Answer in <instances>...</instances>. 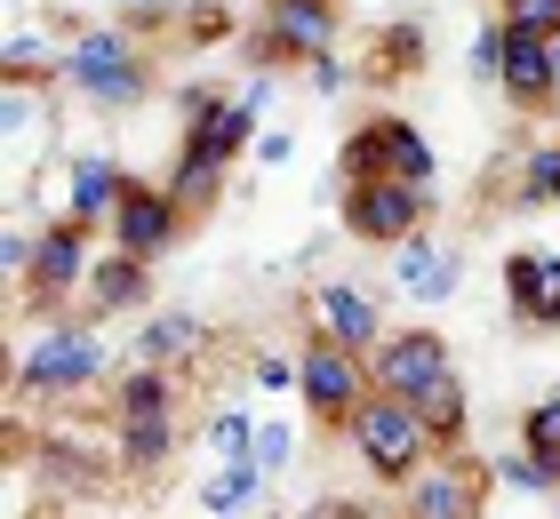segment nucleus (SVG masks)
<instances>
[{"instance_id": "obj_36", "label": "nucleus", "mask_w": 560, "mask_h": 519, "mask_svg": "<svg viewBox=\"0 0 560 519\" xmlns=\"http://www.w3.org/2000/svg\"><path fill=\"white\" fill-rule=\"evenodd\" d=\"M289 152H296V137H289V128H265V137H257V161H265V168H280Z\"/></svg>"}, {"instance_id": "obj_26", "label": "nucleus", "mask_w": 560, "mask_h": 519, "mask_svg": "<svg viewBox=\"0 0 560 519\" xmlns=\"http://www.w3.org/2000/svg\"><path fill=\"white\" fill-rule=\"evenodd\" d=\"M417 64H424V24L393 16L385 33L369 40V81H400V72H417Z\"/></svg>"}, {"instance_id": "obj_5", "label": "nucleus", "mask_w": 560, "mask_h": 519, "mask_svg": "<svg viewBox=\"0 0 560 519\" xmlns=\"http://www.w3.org/2000/svg\"><path fill=\"white\" fill-rule=\"evenodd\" d=\"M345 439H352V456L369 463V480H385V487H409L424 463H432V439L417 424V408L393 400V392H369L361 415L345 424Z\"/></svg>"}, {"instance_id": "obj_12", "label": "nucleus", "mask_w": 560, "mask_h": 519, "mask_svg": "<svg viewBox=\"0 0 560 519\" xmlns=\"http://www.w3.org/2000/svg\"><path fill=\"white\" fill-rule=\"evenodd\" d=\"M304 311H313V335H328V344L361 352L376 359V344H385V304H376L369 288H352V280H313V296H304Z\"/></svg>"}, {"instance_id": "obj_2", "label": "nucleus", "mask_w": 560, "mask_h": 519, "mask_svg": "<svg viewBox=\"0 0 560 519\" xmlns=\"http://www.w3.org/2000/svg\"><path fill=\"white\" fill-rule=\"evenodd\" d=\"M57 89H72L81 104H96V113H129V104H144V89H152L144 33H137V24H81V33L65 40Z\"/></svg>"}, {"instance_id": "obj_35", "label": "nucleus", "mask_w": 560, "mask_h": 519, "mask_svg": "<svg viewBox=\"0 0 560 519\" xmlns=\"http://www.w3.org/2000/svg\"><path fill=\"white\" fill-rule=\"evenodd\" d=\"M304 81H313L320 96H337V89H345V64H337V57H313V64H304Z\"/></svg>"}, {"instance_id": "obj_34", "label": "nucleus", "mask_w": 560, "mask_h": 519, "mask_svg": "<svg viewBox=\"0 0 560 519\" xmlns=\"http://www.w3.org/2000/svg\"><path fill=\"white\" fill-rule=\"evenodd\" d=\"M257 384H265V392H289V384H296V359L265 352V359H257Z\"/></svg>"}, {"instance_id": "obj_22", "label": "nucleus", "mask_w": 560, "mask_h": 519, "mask_svg": "<svg viewBox=\"0 0 560 519\" xmlns=\"http://www.w3.org/2000/svg\"><path fill=\"white\" fill-rule=\"evenodd\" d=\"M513 208L521 216H537V208H560V137H537V144H521V161H513Z\"/></svg>"}, {"instance_id": "obj_18", "label": "nucleus", "mask_w": 560, "mask_h": 519, "mask_svg": "<svg viewBox=\"0 0 560 519\" xmlns=\"http://www.w3.org/2000/svg\"><path fill=\"white\" fill-rule=\"evenodd\" d=\"M144 296H152V264L105 248V256H96V272H89V288H81V311H89V320H113V311H137Z\"/></svg>"}, {"instance_id": "obj_16", "label": "nucleus", "mask_w": 560, "mask_h": 519, "mask_svg": "<svg viewBox=\"0 0 560 519\" xmlns=\"http://www.w3.org/2000/svg\"><path fill=\"white\" fill-rule=\"evenodd\" d=\"M504 304H513L521 328H560V256L513 248L504 256Z\"/></svg>"}, {"instance_id": "obj_32", "label": "nucleus", "mask_w": 560, "mask_h": 519, "mask_svg": "<svg viewBox=\"0 0 560 519\" xmlns=\"http://www.w3.org/2000/svg\"><path fill=\"white\" fill-rule=\"evenodd\" d=\"M289 456H296V424H257V448H248V463H257L265 480L289 472Z\"/></svg>"}, {"instance_id": "obj_30", "label": "nucleus", "mask_w": 560, "mask_h": 519, "mask_svg": "<svg viewBox=\"0 0 560 519\" xmlns=\"http://www.w3.org/2000/svg\"><path fill=\"white\" fill-rule=\"evenodd\" d=\"M200 439L217 448V463H233V456H248V448H257V415H248V408H217Z\"/></svg>"}, {"instance_id": "obj_20", "label": "nucleus", "mask_w": 560, "mask_h": 519, "mask_svg": "<svg viewBox=\"0 0 560 519\" xmlns=\"http://www.w3.org/2000/svg\"><path fill=\"white\" fill-rule=\"evenodd\" d=\"M113 463L129 480H161L176 463V415H152V424H113Z\"/></svg>"}, {"instance_id": "obj_29", "label": "nucleus", "mask_w": 560, "mask_h": 519, "mask_svg": "<svg viewBox=\"0 0 560 519\" xmlns=\"http://www.w3.org/2000/svg\"><path fill=\"white\" fill-rule=\"evenodd\" d=\"M176 24H185V40H200V48H217V40L241 48V33H248V24H233L224 0H192V9H176Z\"/></svg>"}, {"instance_id": "obj_25", "label": "nucleus", "mask_w": 560, "mask_h": 519, "mask_svg": "<svg viewBox=\"0 0 560 519\" xmlns=\"http://www.w3.org/2000/svg\"><path fill=\"white\" fill-rule=\"evenodd\" d=\"M200 344H209V328L192 320V311H161L144 335H137V352H144V368H176V359H192Z\"/></svg>"}, {"instance_id": "obj_33", "label": "nucleus", "mask_w": 560, "mask_h": 519, "mask_svg": "<svg viewBox=\"0 0 560 519\" xmlns=\"http://www.w3.org/2000/svg\"><path fill=\"white\" fill-rule=\"evenodd\" d=\"M497 48H504V24L489 16V24H480V40H472V72H480V81H497Z\"/></svg>"}, {"instance_id": "obj_23", "label": "nucleus", "mask_w": 560, "mask_h": 519, "mask_svg": "<svg viewBox=\"0 0 560 519\" xmlns=\"http://www.w3.org/2000/svg\"><path fill=\"white\" fill-rule=\"evenodd\" d=\"M152 415H176V376L137 359L129 376H113V424H152Z\"/></svg>"}, {"instance_id": "obj_39", "label": "nucleus", "mask_w": 560, "mask_h": 519, "mask_svg": "<svg viewBox=\"0 0 560 519\" xmlns=\"http://www.w3.org/2000/svg\"><path fill=\"white\" fill-rule=\"evenodd\" d=\"M48 519H65V511H48Z\"/></svg>"}, {"instance_id": "obj_14", "label": "nucleus", "mask_w": 560, "mask_h": 519, "mask_svg": "<svg viewBox=\"0 0 560 519\" xmlns=\"http://www.w3.org/2000/svg\"><path fill=\"white\" fill-rule=\"evenodd\" d=\"M369 376H376V392H393V400L432 392L441 376H456V368H448V335H441V328H393L385 344H376Z\"/></svg>"}, {"instance_id": "obj_15", "label": "nucleus", "mask_w": 560, "mask_h": 519, "mask_svg": "<svg viewBox=\"0 0 560 519\" xmlns=\"http://www.w3.org/2000/svg\"><path fill=\"white\" fill-rule=\"evenodd\" d=\"M504 24V16H497ZM497 89L521 104V113H545L560 96V40H528V33H504L497 48Z\"/></svg>"}, {"instance_id": "obj_24", "label": "nucleus", "mask_w": 560, "mask_h": 519, "mask_svg": "<svg viewBox=\"0 0 560 519\" xmlns=\"http://www.w3.org/2000/svg\"><path fill=\"white\" fill-rule=\"evenodd\" d=\"M265 472H257V463H248V456H233V463H217V472L209 480H200V511H217V519H241V511H257L265 504Z\"/></svg>"}, {"instance_id": "obj_11", "label": "nucleus", "mask_w": 560, "mask_h": 519, "mask_svg": "<svg viewBox=\"0 0 560 519\" xmlns=\"http://www.w3.org/2000/svg\"><path fill=\"white\" fill-rule=\"evenodd\" d=\"M176 232H185V208H176L168 185H144V176H129V192H120L105 240L120 256H137V264H161V256L176 248Z\"/></svg>"}, {"instance_id": "obj_38", "label": "nucleus", "mask_w": 560, "mask_h": 519, "mask_svg": "<svg viewBox=\"0 0 560 519\" xmlns=\"http://www.w3.org/2000/svg\"><path fill=\"white\" fill-rule=\"evenodd\" d=\"M296 519H337V504H304Z\"/></svg>"}, {"instance_id": "obj_4", "label": "nucleus", "mask_w": 560, "mask_h": 519, "mask_svg": "<svg viewBox=\"0 0 560 519\" xmlns=\"http://www.w3.org/2000/svg\"><path fill=\"white\" fill-rule=\"evenodd\" d=\"M105 376V335L96 320H48L16 359V392L24 400H72Z\"/></svg>"}, {"instance_id": "obj_19", "label": "nucleus", "mask_w": 560, "mask_h": 519, "mask_svg": "<svg viewBox=\"0 0 560 519\" xmlns=\"http://www.w3.org/2000/svg\"><path fill=\"white\" fill-rule=\"evenodd\" d=\"M456 280H465V256H456L448 240H424V232H417V240L400 248V280H393L400 296H417V304H448V296H456Z\"/></svg>"}, {"instance_id": "obj_21", "label": "nucleus", "mask_w": 560, "mask_h": 519, "mask_svg": "<svg viewBox=\"0 0 560 519\" xmlns=\"http://www.w3.org/2000/svg\"><path fill=\"white\" fill-rule=\"evenodd\" d=\"M409 408H417V424H424V439H432L441 456L465 448V432H472V400H465V384H456V376H441V384H432V392H417Z\"/></svg>"}, {"instance_id": "obj_9", "label": "nucleus", "mask_w": 560, "mask_h": 519, "mask_svg": "<svg viewBox=\"0 0 560 519\" xmlns=\"http://www.w3.org/2000/svg\"><path fill=\"white\" fill-rule=\"evenodd\" d=\"M432 216L424 185H400V176H369V185H345V232L369 248H409Z\"/></svg>"}, {"instance_id": "obj_40", "label": "nucleus", "mask_w": 560, "mask_h": 519, "mask_svg": "<svg viewBox=\"0 0 560 519\" xmlns=\"http://www.w3.org/2000/svg\"><path fill=\"white\" fill-rule=\"evenodd\" d=\"M497 9H504V0H497Z\"/></svg>"}, {"instance_id": "obj_7", "label": "nucleus", "mask_w": 560, "mask_h": 519, "mask_svg": "<svg viewBox=\"0 0 560 519\" xmlns=\"http://www.w3.org/2000/svg\"><path fill=\"white\" fill-rule=\"evenodd\" d=\"M296 392L304 408H313V424H352L361 415V400L376 392V376H369V359L361 352H345V344H328V335H304V352H296Z\"/></svg>"}, {"instance_id": "obj_31", "label": "nucleus", "mask_w": 560, "mask_h": 519, "mask_svg": "<svg viewBox=\"0 0 560 519\" xmlns=\"http://www.w3.org/2000/svg\"><path fill=\"white\" fill-rule=\"evenodd\" d=\"M504 33H528V40H560V0H504Z\"/></svg>"}, {"instance_id": "obj_27", "label": "nucleus", "mask_w": 560, "mask_h": 519, "mask_svg": "<svg viewBox=\"0 0 560 519\" xmlns=\"http://www.w3.org/2000/svg\"><path fill=\"white\" fill-rule=\"evenodd\" d=\"M489 480H497V487H521V496H560V472H552L545 456H528V448L497 456V463H489Z\"/></svg>"}, {"instance_id": "obj_1", "label": "nucleus", "mask_w": 560, "mask_h": 519, "mask_svg": "<svg viewBox=\"0 0 560 519\" xmlns=\"http://www.w3.org/2000/svg\"><path fill=\"white\" fill-rule=\"evenodd\" d=\"M272 104V81L257 72L241 96H217V89H185V137H176V161H168V192L176 208H185V224L200 216V208H217L224 176H233V161L248 144H257V120Z\"/></svg>"}, {"instance_id": "obj_17", "label": "nucleus", "mask_w": 560, "mask_h": 519, "mask_svg": "<svg viewBox=\"0 0 560 519\" xmlns=\"http://www.w3.org/2000/svg\"><path fill=\"white\" fill-rule=\"evenodd\" d=\"M120 192H129V168H120V161H105V152H81V161L65 168V224H81V232L113 224Z\"/></svg>"}, {"instance_id": "obj_13", "label": "nucleus", "mask_w": 560, "mask_h": 519, "mask_svg": "<svg viewBox=\"0 0 560 519\" xmlns=\"http://www.w3.org/2000/svg\"><path fill=\"white\" fill-rule=\"evenodd\" d=\"M489 463H472V456H441V463H424V472L400 487V504H409V519H480V504H489Z\"/></svg>"}, {"instance_id": "obj_37", "label": "nucleus", "mask_w": 560, "mask_h": 519, "mask_svg": "<svg viewBox=\"0 0 560 519\" xmlns=\"http://www.w3.org/2000/svg\"><path fill=\"white\" fill-rule=\"evenodd\" d=\"M328 504H337V519H376L369 504H352V496H328Z\"/></svg>"}, {"instance_id": "obj_28", "label": "nucleus", "mask_w": 560, "mask_h": 519, "mask_svg": "<svg viewBox=\"0 0 560 519\" xmlns=\"http://www.w3.org/2000/svg\"><path fill=\"white\" fill-rule=\"evenodd\" d=\"M521 448H528V456H545L552 472H560V392L528 400V415H521Z\"/></svg>"}, {"instance_id": "obj_3", "label": "nucleus", "mask_w": 560, "mask_h": 519, "mask_svg": "<svg viewBox=\"0 0 560 519\" xmlns=\"http://www.w3.org/2000/svg\"><path fill=\"white\" fill-rule=\"evenodd\" d=\"M337 40H345L337 0H265L241 33V57L257 72H304L313 57H337Z\"/></svg>"}, {"instance_id": "obj_8", "label": "nucleus", "mask_w": 560, "mask_h": 519, "mask_svg": "<svg viewBox=\"0 0 560 519\" xmlns=\"http://www.w3.org/2000/svg\"><path fill=\"white\" fill-rule=\"evenodd\" d=\"M65 128V104H57V81H0V137H9V200H24L33 185V161L57 144Z\"/></svg>"}, {"instance_id": "obj_10", "label": "nucleus", "mask_w": 560, "mask_h": 519, "mask_svg": "<svg viewBox=\"0 0 560 519\" xmlns=\"http://www.w3.org/2000/svg\"><path fill=\"white\" fill-rule=\"evenodd\" d=\"M89 272H96V256H89V232L81 224H65V216H48L40 224V256H33V272H24V304L48 311V320H65V304L89 288Z\"/></svg>"}, {"instance_id": "obj_6", "label": "nucleus", "mask_w": 560, "mask_h": 519, "mask_svg": "<svg viewBox=\"0 0 560 519\" xmlns=\"http://www.w3.org/2000/svg\"><path fill=\"white\" fill-rule=\"evenodd\" d=\"M369 176H400V185H424L432 192V176H441V144H424V128L400 120V113H369L345 137V185H369Z\"/></svg>"}]
</instances>
